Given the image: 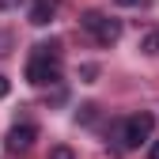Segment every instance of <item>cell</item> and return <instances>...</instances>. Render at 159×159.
I'll return each mask as SVG.
<instances>
[{"mask_svg":"<svg viewBox=\"0 0 159 159\" xmlns=\"http://www.w3.org/2000/svg\"><path fill=\"white\" fill-rule=\"evenodd\" d=\"M27 80L34 87H46V84H57L61 80V42H38L30 61H27Z\"/></svg>","mask_w":159,"mask_h":159,"instance_id":"1","label":"cell"},{"mask_svg":"<svg viewBox=\"0 0 159 159\" xmlns=\"http://www.w3.org/2000/svg\"><path fill=\"white\" fill-rule=\"evenodd\" d=\"M80 23H84V30L95 34L98 46H114L117 38H121V19H110V15H102V11H84Z\"/></svg>","mask_w":159,"mask_h":159,"instance_id":"2","label":"cell"},{"mask_svg":"<svg viewBox=\"0 0 159 159\" xmlns=\"http://www.w3.org/2000/svg\"><path fill=\"white\" fill-rule=\"evenodd\" d=\"M152 129H155V117H152L148 110L125 117V121H121V144H125V148H140L144 140H152Z\"/></svg>","mask_w":159,"mask_h":159,"instance_id":"3","label":"cell"},{"mask_svg":"<svg viewBox=\"0 0 159 159\" xmlns=\"http://www.w3.org/2000/svg\"><path fill=\"white\" fill-rule=\"evenodd\" d=\"M34 140H38V129L34 125H11L8 136H4V148L8 152H27Z\"/></svg>","mask_w":159,"mask_h":159,"instance_id":"4","label":"cell"},{"mask_svg":"<svg viewBox=\"0 0 159 159\" xmlns=\"http://www.w3.org/2000/svg\"><path fill=\"white\" fill-rule=\"evenodd\" d=\"M49 19H53V0H34V4H30V23L34 27H46Z\"/></svg>","mask_w":159,"mask_h":159,"instance_id":"5","label":"cell"},{"mask_svg":"<svg viewBox=\"0 0 159 159\" xmlns=\"http://www.w3.org/2000/svg\"><path fill=\"white\" fill-rule=\"evenodd\" d=\"M140 49H144V53H159V30H148V34L140 38Z\"/></svg>","mask_w":159,"mask_h":159,"instance_id":"6","label":"cell"},{"mask_svg":"<svg viewBox=\"0 0 159 159\" xmlns=\"http://www.w3.org/2000/svg\"><path fill=\"white\" fill-rule=\"evenodd\" d=\"M49 159H76V155H72V148L57 144V148H49Z\"/></svg>","mask_w":159,"mask_h":159,"instance_id":"7","label":"cell"},{"mask_svg":"<svg viewBox=\"0 0 159 159\" xmlns=\"http://www.w3.org/2000/svg\"><path fill=\"white\" fill-rule=\"evenodd\" d=\"M80 121H84V125L95 121V106H91V102H87V106H80Z\"/></svg>","mask_w":159,"mask_h":159,"instance_id":"8","label":"cell"},{"mask_svg":"<svg viewBox=\"0 0 159 159\" xmlns=\"http://www.w3.org/2000/svg\"><path fill=\"white\" fill-rule=\"evenodd\" d=\"M80 76H84V84H91V80L98 76V68H95V65H84V68H80Z\"/></svg>","mask_w":159,"mask_h":159,"instance_id":"9","label":"cell"},{"mask_svg":"<svg viewBox=\"0 0 159 159\" xmlns=\"http://www.w3.org/2000/svg\"><path fill=\"white\" fill-rule=\"evenodd\" d=\"M23 0H0V11H8V8H19Z\"/></svg>","mask_w":159,"mask_h":159,"instance_id":"10","label":"cell"},{"mask_svg":"<svg viewBox=\"0 0 159 159\" xmlns=\"http://www.w3.org/2000/svg\"><path fill=\"white\" fill-rule=\"evenodd\" d=\"M8 91H11V84H8L4 76H0V98H8Z\"/></svg>","mask_w":159,"mask_h":159,"instance_id":"11","label":"cell"},{"mask_svg":"<svg viewBox=\"0 0 159 159\" xmlns=\"http://www.w3.org/2000/svg\"><path fill=\"white\" fill-rule=\"evenodd\" d=\"M148 159H159V140H152V152H148Z\"/></svg>","mask_w":159,"mask_h":159,"instance_id":"12","label":"cell"},{"mask_svg":"<svg viewBox=\"0 0 159 159\" xmlns=\"http://www.w3.org/2000/svg\"><path fill=\"white\" fill-rule=\"evenodd\" d=\"M121 8H136V4H144V0H117Z\"/></svg>","mask_w":159,"mask_h":159,"instance_id":"13","label":"cell"}]
</instances>
